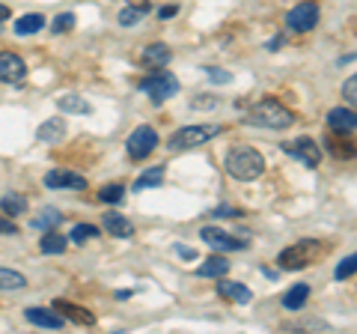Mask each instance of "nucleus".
<instances>
[{
	"instance_id": "obj_1",
	"label": "nucleus",
	"mask_w": 357,
	"mask_h": 334,
	"mask_svg": "<svg viewBox=\"0 0 357 334\" xmlns=\"http://www.w3.org/2000/svg\"><path fill=\"white\" fill-rule=\"evenodd\" d=\"M223 167H227L229 176H236L241 182H250V180H259L265 173V159H262V152H256L253 147H236V150L227 152Z\"/></svg>"
},
{
	"instance_id": "obj_2",
	"label": "nucleus",
	"mask_w": 357,
	"mask_h": 334,
	"mask_svg": "<svg viewBox=\"0 0 357 334\" xmlns=\"http://www.w3.org/2000/svg\"><path fill=\"white\" fill-rule=\"evenodd\" d=\"M250 122V126H262V129H289L295 122V114L289 110L283 102H277V99H262V102H256L248 117H244Z\"/></svg>"
},
{
	"instance_id": "obj_3",
	"label": "nucleus",
	"mask_w": 357,
	"mask_h": 334,
	"mask_svg": "<svg viewBox=\"0 0 357 334\" xmlns=\"http://www.w3.org/2000/svg\"><path fill=\"white\" fill-rule=\"evenodd\" d=\"M319 254H321V245L304 239V242H298V245H289V248H283L277 260H280V269L295 272V269H304V266L316 263Z\"/></svg>"
},
{
	"instance_id": "obj_4",
	"label": "nucleus",
	"mask_w": 357,
	"mask_h": 334,
	"mask_svg": "<svg viewBox=\"0 0 357 334\" xmlns=\"http://www.w3.org/2000/svg\"><path fill=\"white\" fill-rule=\"evenodd\" d=\"M215 135H220V126H188V129H178L176 135L167 140V147L173 152L194 150V147H203V143L211 140Z\"/></svg>"
},
{
	"instance_id": "obj_5",
	"label": "nucleus",
	"mask_w": 357,
	"mask_h": 334,
	"mask_svg": "<svg viewBox=\"0 0 357 334\" xmlns=\"http://www.w3.org/2000/svg\"><path fill=\"white\" fill-rule=\"evenodd\" d=\"M152 72H155V69H152ZM140 90L149 93V99H152L155 105H161V102H167L170 96L178 93V78L170 75V72H164V69H158L155 75H149L146 81H140Z\"/></svg>"
},
{
	"instance_id": "obj_6",
	"label": "nucleus",
	"mask_w": 357,
	"mask_h": 334,
	"mask_svg": "<svg viewBox=\"0 0 357 334\" xmlns=\"http://www.w3.org/2000/svg\"><path fill=\"white\" fill-rule=\"evenodd\" d=\"M158 147V131H155L152 126H137L131 131V138L126 143V150L134 161H143V159H149L152 150Z\"/></svg>"
},
{
	"instance_id": "obj_7",
	"label": "nucleus",
	"mask_w": 357,
	"mask_h": 334,
	"mask_svg": "<svg viewBox=\"0 0 357 334\" xmlns=\"http://www.w3.org/2000/svg\"><path fill=\"white\" fill-rule=\"evenodd\" d=\"M283 150H286L289 155H295L298 161H304L307 167H319V161H321V150H319V143L312 140V138L286 140V143H283Z\"/></svg>"
},
{
	"instance_id": "obj_8",
	"label": "nucleus",
	"mask_w": 357,
	"mask_h": 334,
	"mask_svg": "<svg viewBox=\"0 0 357 334\" xmlns=\"http://www.w3.org/2000/svg\"><path fill=\"white\" fill-rule=\"evenodd\" d=\"M319 21V6L316 3H298L292 13L286 15V27L295 33H310Z\"/></svg>"
},
{
	"instance_id": "obj_9",
	"label": "nucleus",
	"mask_w": 357,
	"mask_h": 334,
	"mask_svg": "<svg viewBox=\"0 0 357 334\" xmlns=\"http://www.w3.org/2000/svg\"><path fill=\"white\" fill-rule=\"evenodd\" d=\"M27 78V63L13 51H0V84H21Z\"/></svg>"
},
{
	"instance_id": "obj_10",
	"label": "nucleus",
	"mask_w": 357,
	"mask_h": 334,
	"mask_svg": "<svg viewBox=\"0 0 357 334\" xmlns=\"http://www.w3.org/2000/svg\"><path fill=\"white\" fill-rule=\"evenodd\" d=\"M199 236H203V242L211 245L215 251H241V248H248V239H236L232 233L218 230V227H203L199 230Z\"/></svg>"
},
{
	"instance_id": "obj_11",
	"label": "nucleus",
	"mask_w": 357,
	"mask_h": 334,
	"mask_svg": "<svg viewBox=\"0 0 357 334\" xmlns=\"http://www.w3.org/2000/svg\"><path fill=\"white\" fill-rule=\"evenodd\" d=\"M45 185L54 188V191H60V188H66V191H81V188H86V180L75 170H51V173H45Z\"/></svg>"
},
{
	"instance_id": "obj_12",
	"label": "nucleus",
	"mask_w": 357,
	"mask_h": 334,
	"mask_svg": "<svg viewBox=\"0 0 357 334\" xmlns=\"http://www.w3.org/2000/svg\"><path fill=\"white\" fill-rule=\"evenodd\" d=\"M51 307L57 310L60 317H69L72 322H77V326H96V317L89 314V310H84L81 305H72V302H63V298H57Z\"/></svg>"
},
{
	"instance_id": "obj_13",
	"label": "nucleus",
	"mask_w": 357,
	"mask_h": 334,
	"mask_svg": "<svg viewBox=\"0 0 357 334\" xmlns=\"http://www.w3.org/2000/svg\"><path fill=\"white\" fill-rule=\"evenodd\" d=\"M328 126L333 131H340V135H345V131H354L357 126V117H354V108H333L331 114H328Z\"/></svg>"
},
{
	"instance_id": "obj_14",
	"label": "nucleus",
	"mask_w": 357,
	"mask_h": 334,
	"mask_svg": "<svg viewBox=\"0 0 357 334\" xmlns=\"http://www.w3.org/2000/svg\"><path fill=\"white\" fill-rule=\"evenodd\" d=\"M27 322L33 326H42V328H63V317L57 310H48V307H27L24 310Z\"/></svg>"
},
{
	"instance_id": "obj_15",
	"label": "nucleus",
	"mask_w": 357,
	"mask_h": 334,
	"mask_svg": "<svg viewBox=\"0 0 357 334\" xmlns=\"http://www.w3.org/2000/svg\"><path fill=\"white\" fill-rule=\"evenodd\" d=\"M140 63L146 66V69H164V66L170 63V48H167L164 42H152V45L140 54Z\"/></svg>"
},
{
	"instance_id": "obj_16",
	"label": "nucleus",
	"mask_w": 357,
	"mask_h": 334,
	"mask_svg": "<svg viewBox=\"0 0 357 334\" xmlns=\"http://www.w3.org/2000/svg\"><path fill=\"white\" fill-rule=\"evenodd\" d=\"M218 293L223 296V298H229V302H236V305H248L250 298H253V293L244 284H238V281H227V275H223V281L218 284Z\"/></svg>"
},
{
	"instance_id": "obj_17",
	"label": "nucleus",
	"mask_w": 357,
	"mask_h": 334,
	"mask_svg": "<svg viewBox=\"0 0 357 334\" xmlns=\"http://www.w3.org/2000/svg\"><path fill=\"white\" fill-rule=\"evenodd\" d=\"M105 230L110 233V236H116V239H131L134 236V224L119 212H107L105 215Z\"/></svg>"
},
{
	"instance_id": "obj_18",
	"label": "nucleus",
	"mask_w": 357,
	"mask_h": 334,
	"mask_svg": "<svg viewBox=\"0 0 357 334\" xmlns=\"http://www.w3.org/2000/svg\"><path fill=\"white\" fill-rule=\"evenodd\" d=\"M63 135H66V122H63V117H54V119H48V122H42L39 131H36V138H39L42 143H57Z\"/></svg>"
},
{
	"instance_id": "obj_19",
	"label": "nucleus",
	"mask_w": 357,
	"mask_h": 334,
	"mask_svg": "<svg viewBox=\"0 0 357 334\" xmlns=\"http://www.w3.org/2000/svg\"><path fill=\"white\" fill-rule=\"evenodd\" d=\"M229 272V260L227 257H208L197 266V277H223Z\"/></svg>"
},
{
	"instance_id": "obj_20",
	"label": "nucleus",
	"mask_w": 357,
	"mask_h": 334,
	"mask_svg": "<svg viewBox=\"0 0 357 334\" xmlns=\"http://www.w3.org/2000/svg\"><path fill=\"white\" fill-rule=\"evenodd\" d=\"M66 245H69V239L63 236L60 230H45V236H42V242H39V248H42V254H63L66 251Z\"/></svg>"
},
{
	"instance_id": "obj_21",
	"label": "nucleus",
	"mask_w": 357,
	"mask_h": 334,
	"mask_svg": "<svg viewBox=\"0 0 357 334\" xmlns=\"http://www.w3.org/2000/svg\"><path fill=\"white\" fill-rule=\"evenodd\" d=\"M60 110L63 114H93V105H89L84 96H77V93H66L60 99Z\"/></svg>"
},
{
	"instance_id": "obj_22",
	"label": "nucleus",
	"mask_w": 357,
	"mask_h": 334,
	"mask_svg": "<svg viewBox=\"0 0 357 334\" xmlns=\"http://www.w3.org/2000/svg\"><path fill=\"white\" fill-rule=\"evenodd\" d=\"M307 298H310V286H307V284H295V286L283 296V307H286V310H298V307L307 305Z\"/></svg>"
},
{
	"instance_id": "obj_23",
	"label": "nucleus",
	"mask_w": 357,
	"mask_h": 334,
	"mask_svg": "<svg viewBox=\"0 0 357 334\" xmlns=\"http://www.w3.org/2000/svg\"><path fill=\"white\" fill-rule=\"evenodd\" d=\"M45 27V18L39 13H27V15H21L15 21V33L18 36H30V33H39Z\"/></svg>"
},
{
	"instance_id": "obj_24",
	"label": "nucleus",
	"mask_w": 357,
	"mask_h": 334,
	"mask_svg": "<svg viewBox=\"0 0 357 334\" xmlns=\"http://www.w3.org/2000/svg\"><path fill=\"white\" fill-rule=\"evenodd\" d=\"M0 209H3V215L18 218V215L27 212V200L21 197V194H6L3 200H0Z\"/></svg>"
},
{
	"instance_id": "obj_25",
	"label": "nucleus",
	"mask_w": 357,
	"mask_h": 334,
	"mask_svg": "<svg viewBox=\"0 0 357 334\" xmlns=\"http://www.w3.org/2000/svg\"><path fill=\"white\" fill-rule=\"evenodd\" d=\"M161 180H164V167H149L146 173L134 180V191H146V188H155V185H161Z\"/></svg>"
},
{
	"instance_id": "obj_26",
	"label": "nucleus",
	"mask_w": 357,
	"mask_h": 334,
	"mask_svg": "<svg viewBox=\"0 0 357 334\" xmlns=\"http://www.w3.org/2000/svg\"><path fill=\"white\" fill-rule=\"evenodd\" d=\"M63 221V212H57V209H45L42 215L33 218V230H51V227H60Z\"/></svg>"
},
{
	"instance_id": "obj_27",
	"label": "nucleus",
	"mask_w": 357,
	"mask_h": 334,
	"mask_svg": "<svg viewBox=\"0 0 357 334\" xmlns=\"http://www.w3.org/2000/svg\"><path fill=\"white\" fill-rule=\"evenodd\" d=\"M27 277L13 269H0V289H24Z\"/></svg>"
},
{
	"instance_id": "obj_28",
	"label": "nucleus",
	"mask_w": 357,
	"mask_h": 334,
	"mask_svg": "<svg viewBox=\"0 0 357 334\" xmlns=\"http://www.w3.org/2000/svg\"><path fill=\"white\" fill-rule=\"evenodd\" d=\"M96 236H98V227H93V224H77V227H72V233H69V239H72L75 245H84V242L96 239Z\"/></svg>"
},
{
	"instance_id": "obj_29",
	"label": "nucleus",
	"mask_w": 357,
	"mask_h": 334,
	"mask_svg": "<svg viewBox=\"0 0 357 334\" xmlns=\"http://www.w3.org/2000/svg\"><path fill=\"white\" fill-rule=\"evenodd\" d=\"M146 15V9H140V6H126L119 13V24L122 27H134V24H140V18Z\"/></svg>"
},
{
	"instance_id": "obj_30",
	"label": "nucleus",
	"mask_w": 357,
	"mask_h": 334,
	"mask_svg": "<svg viewBox=\"0 0 357 334\" xmlns=\"http://www.w3.org/2000/svg\"><path fill=\"white\" fill-rule=\"evenodd\" d=\"M98 197H102L105 203H122V197H126V188H122V185H105L102 191H98Z\"/></svg>"
},
{
	"instance_id": "obj_31",
	"label": "nucleus",
	"mask_w": 357,
	"mask_h": 334,
	"mask_svg": "<svg viewBox=\"0 0 357 334\" xmlns=\"http://www.w3.org/2000/svg\"><path fill=\"white\" fill-rule=\"evenodd\" d=\"M54 33H66V30H72L75 27V15L72 13H63V15H57V18H54Z\"/></svg>"
},
{
	"instance_id": "obj_32",
	"label": "nucleus",
	"mask_w": 357,
	"mask_h": 334,
	"mask_svg": "<svg viewBox=\"0 0 357 334\" xmlns=\"http://www.w3.org/2000/svg\"><path fill=\"white\" fill-rule=\"evenodd\" d=\"M354 269H357L354 257H345V260L337 266V281H345V277H351V275H354Z\"/></svg>"
},
{
	"instance_id": "obj_33",
	"label": "nucleus",
	"mask_w": 357,
	"mask_h": 334,
	"mask_svg": "<svg viewBox=\"0 0 357 334\" xmlns=\"http://www.w3.org/2000/svg\"><path fill=\"white\" fill-rule=\"evenodd\" d=\"M342 93H345V99H349V108H354V99H357V78H354V75L349 78V81H345Z\"/></svg>"
},
{
	"instance_id": "obj_34",
	"label": "nucleus",
	"mask_w": 357,
	"mask_h": 334,
	"mask_svg": "<svg viewBox=\"0 0 357 334\" xmlns=\"http://www.w3.org/2000/svg\"><path fill=\"white\" fill-rule=\"evenodd\" d=\"M208 78H211V81H215V84H227L229 81V72H220V69H215V66H208Z\"/></svg>"
},
{
	"instance_id": "obj_35",
	"label": "nucleus",
	"mask_w": 357,
	"mask_h": 334,
	"mask_svg": "<svg viewBox=\"0 0 357 334\" xmlns=\"http://www.w3.org/2000/svg\"><path fill=\"white\" fill-rule=\"evenodd\" d=\"M211 215H218V218H238L241 212H238V209H232V206H218Z\"/></svg>"
},
{
	"instance_id": "obj_36",
	"label": "nucleus",
	"mask_w": 357,
	"mask_h": 334,
	"mask_svg": "<svg viewBox=\"0 0 357 334\" xmlns=\"http://www.w3.org/2000/svg\"><path fill=\"white\" fill-rule=\"evenodd\" d=\"M176 254H178V257H188V260H194V257H197V251H194V248H188V245H176Z\"/></svg>"
},
{
	"instance_id": "obj_37",
	"label": "nucleus",
	"mask_w": 357,
	"mask_h": 334,
	"mask_svg": "<svg viewBox=\"0 0 357 334\" xmlns=\"http://www.w3.org/2000/svg\"><path fill=\"white\" fill-rule=\"evenodd\" d=\"M0 233H13V236H15L18 227L13 224V221H3V218H0Z\"/></svg>"
},
{
	"instance_id": "obj_38",
	"label": "nucleus",
	"mask_w": 357,
	"mask_h": 334,
	"mask_svg": "<svg viewBox=\"0 0 357 334\" xmlns=\"http://www.w3.org/2000/svg\"><path fill=\"white\" fill-rule=\"evenodd\" d=\"M194 108H215V99H194Z\"/></svg>"
},
{
	"instance_id": "obj_39",
	"label": "nucleus",
	"mask_w": 357,
	"mask_h": 334,
	"mask_svg": "<svg viewBox=\"0 0 357 334\" xmlns=\"http://www.w3.org/2000/svg\"><path fill=\"white\" fill-rule=\"evenodd\" d=\"M176 13H178V9H176V6H164V9H161V13H158V15H161V18H173Z\"/></svg>"
},
{
	"instance_id": "obj_40",
	"label": "nucleus",
	"mask_w": 357,
	"mask_h": 334,
	"mask_svg": "<svg viewBox=\"0 0 357 334\" xmlns=\"http://www.w3.org/2000/svg\"><path fill=\"white\" fill-rule=\"evenodd\" d=\"M283 45V39L280 36H277V39H271V42H268V48H271V51H277V48H280Z\"/></svg>"
},
{
	"instance_id": "obj_41",
	"label": "nucleus",
	"mask_w": 357,
	"mask_h": 334,
	"mask_svg": "<svg viewBox=\"0 0 357 334\" xmlns=\"http://www.w3.org/2000/svg\"><path fill=\"white\" fill-rule=\"evenodd\" d=\"M6 18H9V6L0 3V21H6Z\"/></svg>"
}]
</instances>
